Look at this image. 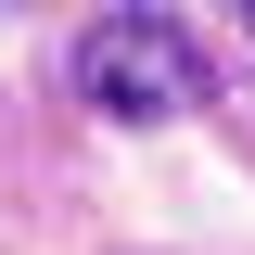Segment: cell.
<instances>
[{
	"instance_id": "cell-1",
	"label": "cell",
	"mask_w": 255,
	"mask_h": 255,
	"mask_svg": "<svg viewBox=\"0 0 255 255\" xmlns=\"http://www.w3.org/2000/svg\"><path fill=\"white\" fill-rule=\"evenodd\" d=\"M77 90H90L102 115L153 128V115H179V102L204 90V51H191V26H166V13H102V26L77 38Z\"/></svg>"
}]
</instances>
